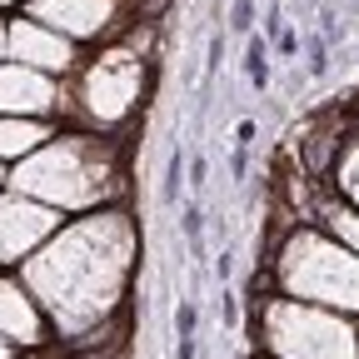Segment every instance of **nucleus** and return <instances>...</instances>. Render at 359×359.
I'll use <instances>...</instances> for the list:
<instances>
[{
	"label": "nucleus",
	"instance_id": "1",
	"mask_svg": "<svg viewBox=\"0 0 359 359\" xmlns=\"http://www.w3.org/2000/svg\"><path fill=\"white\" fill-rule=\"evenodd\" d=\"M130 269H135V224L125 210L105 205L60 224L20 264V280L60 334L85 339L125 299Z\"/></svg>",
	"mask_w": 359,
	"mask_h": 359
},
{
	"label": "nucleus",
	"instance_id": "2",
	"mask_svg": "<svg viewBox=\"0 0 359 359\" xmlns=\"http://www.w3.org/2000/svg\"><path fill=\"white\" fill-rule=\"evenodd\" d=\"M11 190L50 205L60 215H90V210H105L110 195L120 190V160L115 145L100 140V135H50L35 155H25L11 170Z\"/></svg>",
	"mask_w": 359,
	"mask_h": 359
},
{
	"label": "nucleus",
	"instance_id": "3",
	"mask_svg": "<svg viewBox=\"0 0 359 359\" xmlns=\"http://www.w3.org/2000/svg\"><path fill=\"white\" fill-rule=\"evenodd\" d=\"M275 290L285 299H304V304H325L339 314H359V255L344 250L325 224H294L280 240L275 259H269Z\"/></svg>",
	"mask_w": 359,
	"mask_h": 359
},
{
	"label": "nucleus",
	"instance_id": "4",
	"mask_svg": "<svg viewBox=\"0 0 359 359\" xmlns=\"http://www.w3.org/2000/svg\"><path fill=\"white\" fill-rule=\"evenodd\" d=\"M259 349L269 359H359V330L354 314L275 294L259 304Z\"/></svg>",
	"mask_w": 359,
	"mask_h": 359
},
{
	"label": "nucleus",
	"instance_id": "5",
	"mask_svg": "<svg viewBox=\"0 0 359 359\" xmlns=\"http://www.w3.org/2000/svg\"><path fill=\"white\" fill-rule=\"evenodd\" d=\"M145 95V55L135 45H105L95 60H85L75 70V115L95 130H115L135 115Z\"/></svg>",
	"mask_w": 359,
	"mask_h": 359
},
{
	"label": "nucleus",
	"instance_id": "6",
	"mask_svg": "<svg viewBox=\"0 0 359 359\" xmlns=\"http://www.w3.org/2000/svg\"><path fill=\"white\" fill-rule=\"evenodd\" d=\"M55 230H60V210L40 205L20 190H6L0 195V269L25 264Z\"/></svg>",
	"mask_w": 359,
	"mask_h": 359
},
{
	"label": "nucleus",
	"instance_id": "7",
	"mask_svg": "<svg viewBox=\"0 0 359 359\" xmlns=\"http://www.w3.org/2000/svg\"><path fill=\"white\" fill-rule=\"evenodd\" d=\"M25 15L80 45V40H105L125 15V0H30Z\"/></svg>",
	"mask_w": 359,
	"mask_h": 359
},
{
	"label": "nucleus",
	"instance_id": "8",
	"mask_svg": "<svg viewBox=\"0 0 359 359\" xmlns=\"http://www.w3.org/2000/svg\"><path fill=\"white\" fill-rule=\"evenodd\" d=\"M65 85L45 70H30L20 60H6L0 65V115H25V120H45L65 110Z\"/></svg>",
	"mask_w": 359,
	"mask_h": 359
},
{
	"label": "nucleus",
	"instance_id": "9",
	"mask_svg": "<svg viewBox=\"0 0 359 359\" xmlns=\"http://www.w3.org/2000/svg\"><path fill=\"white\" fill-rule=\"evenodd\" d=\"M11 60H20V65H30V70H45V75H55V80H65V75L80 70L75 40H65L60 30L40 25V20H30V15H15V20H11Z\"/></svg>",
	"mask_w": 359,
	"mask_h": 359
},
{
	"label": "nucleus",
	"instance_id": "10",
	"mask_svg": "<svg viewBox=\"0 0 359 359\" xmlns=\"http://www.w3.org/2000/svg\"><path fill=\"white\" fill-rule=\"evenodd\" d=\"M45 334H50V320H45V309L35 304V294L25 290V280L20 275H0V339L11 349L40 354Z\"/></svg>",
	"mask_w": 359,
	"mask_h": 359
},
{
	"label": "nucleus",
	"instance_id": "11",
	"mask_svg": "<svg viewBox=\"0 0 359 359\" xmlns=\"http://www.w3.org/2000/svg\"><path fill=\"white\" fill-rule=\"evenodd\" d=\"M50 125L45 120H25V115H0V160L6 165H20L25 155H35L45 140H50Z\"/></svg>",
	"mask_w": 359,
	"mask_h": 359
},
{
	"label": "nucleus",
	"instance_id": "12",
	"mask_svg": "<svg viewBox=\"0 0 359 359\" xmlns=\"http://www.w3.org/2000/svg\"><path fill=\"white\" fill-rule=\"evenodd\" d=\"M314 215H320V224H325V230H330L344 250H354V255H359V210H354L349 200H325Z\"/></svg>",
	"mask_w": 359,
	"mask_h": 359
},
{
	"label": "nucleus",
	"instance_id": "13",
	"mask_svg": "<svg viewBox=\"0 0 359 359\" xmlns=\"http://www.w3.org/2000/svg\"><path fill=\"white\" fill-rule=\"evenodd\" d=\"M334 190L359 210V135H354V140H344V150H339V160H334Z\"/></svg>",
	"mask_w": 359,
	"mask_h": 359
},
{
	"label": "nucleus",
	"instance_id": "14",
	"mask_svg": "<svg viewBox=\"0 0 359 359\" xmlns=\"http://www.w3.org/2000/svg\"><path fill=\"white\" fill-rule=\"evenodd\" d=\"M11 60V20H0V65Z\"/></svg>",
	"mask_w": 359,
	"mask_h": 359
},
{
	"label": "nucleus",
	"instance_id": "15",
	"mask_svg": "<svg viewBox=\"0 0 359 359\" xmlns=\"http://www.w3.org/2000/svg\"><path fill=\"white\" fill-rule=\"evenodd\" d=\"M11 190V175H6V160H0V195Z\"/></svg>",
	"mask_w": 359,
	"mask_h": 359
},
{
	"label": "nucleus",
	"instance_id": "16",
	"mask_svg": "<svg viewBox=\"0 0 359 359\" xmlns=\"http://www.w3.org/2000/svg\"><path fill=\"white\" fill-rule=\"evenodd\" d=\"M0 359H15V349H11L6 339H0Z\"/></svg>",
	"mask_w": 359,
	"mask_h": 359
},
{
	"label": "nucleus",
	"instance_id": "17",
	"mask_svg": "<svg viewBox=\"0 0 359 359\" xmlns=\"http://www.w3.org/2000/svg\"><path fill=\"white\" fill-rule=\"evenodd\" d=\"M25 359H45V354H25Z\"/></svg>",
	"mask_w": 359,
	"mask_h": 359
},
{
	"label": "nucleus",
	"instance_id": "18",
	"mask_svg": "<svg viewBox=\"0 0 359 359\" xmlns=\"http://www.w3.org/2000/svg\"><path fill=\"white\" fill-rule=\"evenodd\" d=\"M0 6H15V0H0Z\"/></svg>",
	"mask_w": 359,
	"mask_h": 359
},
{
	"label": "nucleus",
	"instance_id": "19",
	"mask_svg": "<svg viewBox=\"0 0 359 359\" xmlns=\"http://www.w3.org/2000/svg\"><path fill=\"white\" fill-rule=\"evenodd\" d=\"M20 6H30V0H20Z\"/></svg>",
	"mask_w": 359,
	"mask_h": 359
}]
</instances>
